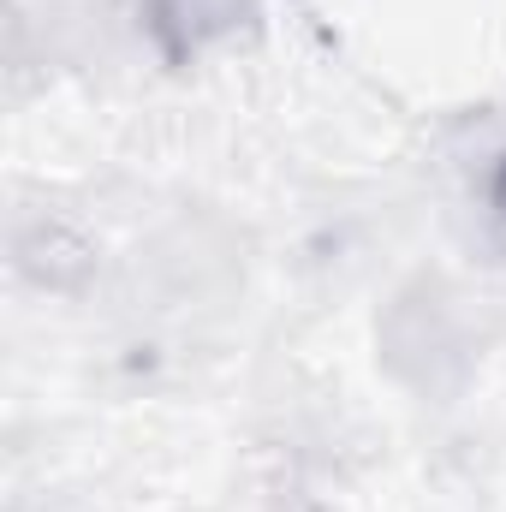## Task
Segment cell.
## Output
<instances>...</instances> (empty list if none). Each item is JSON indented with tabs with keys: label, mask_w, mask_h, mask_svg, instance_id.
<instances>
[{
	"label": "cell",
	"mask_w": 506,
	"mask_h": 512,
	"mask_svg": "<svg viewBox=\"0 0 506 512\" xmlns=\"http://www.w3.org/2000/svg\"><path fill=\"white\" fill-rule=\"evenodd\" d=\"M495 209H501V221H506V167H501V179H495Z\"/></svg>",
	"instance_id": "cell-1"
}]
</instances>
